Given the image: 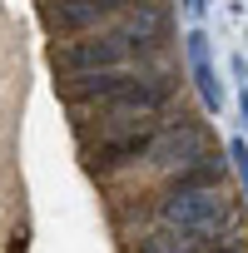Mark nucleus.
<instances>
[{
  "label": "nucleus",
  "mask_w": 248,
  "mask_h": 253,
  "mask_svg": "<svg viewBox=\"0 0 248 253\" xmlns=\"http://www.w3.org/2000/svg\"><path fill=\"white\" fill-rule=\"evenodd\" d=\"M149 223L164 228H189L199 238H228L238 228V204L223 184H204V189H159V199L144 209Z\"/></svg>",
  "instance_id": "1"
},
{
  "label": "nucleus",
  "mask_w": 248,
  "mask_h": 253,
  "mask_svg": "<svg viewBox=\"0 0 248 253\" xmlns=\"http://www.w3.org/2000/svg\"><path fill=\"white\" fill-rule=\"evenodd\" d=\"M50 60H55L60 75H84V70H119V65H164V50L139 45L134 35H124V25L114 20V25H104V30L60 40Z\"/></svg>",
  "instance_id": "2"
},
{
  "label": "nucleus",
  "mask_w": 248,
  "mask_h": 253,
  "mask_svg": "<svg viewBox=\"0 0 248 253\" xmlns=\"http://www.w3.org/2000/svg\"><path fill=\"white\" fill-rule=\"evenodd\" d=\"M199 154H208V124L194 119V114H169V119H164V129L154 134V144H149V154H144L139 169H149V174L164 184L174 169L194 164Z\"/></svg>",
  "instance_id": "3"
},
{
  "label": "nucleus",
  "mask_w": 248,
  "mask_h": 253,
  "mask_svg": "<svg viewBox=\"0 0 248 253\" xmlns=\"http://www.w3.org/2000/svg\"><path fill=\"white\" fill-rule=\"evenodd\" d=\"M149 70L159 65H119V70H84V75H60V99L75 109V114H89V109H104L114 104L119 94H129Z\"/></svg>",
  "instance_id": "4"
},
{
  "label": "nucleus",
  "mask_w": 248,
  "mask_h": 253,
  "mask_svg": "<svg viewBox=\"0 0 248 253\" xmlns=\"http://www.w3.org/2000/svg\"><path fill=\"white\" fill-rule=\"evenodd\" d=\"M129 10H134L129 0H45V5H40V20H45L50 35L75 40V35H89V30L114 25L119 15H129Z\"/></svg>",
  "instance_id": "5"
},
{
  "label": "nucleus",
  "mask_w": 248,
  "mask_h": 253,
  "mask_svg": "<svg viewBox=\"0 0 248 253\" xmlns=\"http://www.w3.org/2000/svg\"><path fill=\"white\" fill-rule=\"evenodd\" d=\"M159 129H164V124H154V129H139V134H124V139H104V144H84V169H89V174H99V179H109V174H129V169H139Z\"/></svg>",
  "instance_id": "6"
},
{
  "label": "nucleus",
  "mask_w": 248,
  "mask_h": 253,
  "mask_svg": "<svg viewBox=\"0 0 248 253\" xmlns=\"http://www.w3.org/2000/svg\"><path fill=\"white\" fill-rule=\"evenodd\" d=\"M204 248H208V238H199L189 228H164V223H154L149 233L129 238V253H204Z\"/></svg>",
  "instance_id": "7"
},
{
  "label": "nucleus",
  "mask_w": 248,
  "mask_h": 253,
  "mask_svg": "<svg viewBox=\"0 0 248 253\" xmlns=\"http://www.w3.org/2000/svg\"><path fill=\"white\" fill-rule=\"evenodd\" d=\"M189 70H194V84H199V99H204V109H208V114H218V109H223V84H218L213 65L204 60V65H189Z\"/></svg>",
  "instance_id": "8"
},
{
  "label": "nucleus",
  "mask_w": 248,
  "mask_h": 253,
  "mask_svg": "<svg viewBox=\"0 0 248 253\" xmlns=\"http://www.w3.org/2000/svg\"><path fill=\"white\" fill-rule=\"evenodd\" d=\"M184 55H189V65H204V60H208V35H204L199 25L184 35Z\"/></svg>",
  "instance_id": "9"
},
{
  "label": "nucleus",
  "mask_w": 248,
  "mask_h": 253,
  "mask_svg": "<svg viewBox=\"0 0 248 253\" xmlns=\"http://www.w3.org/2000/svg\"><path fill=\"white\" fill-rule=\"evenodd\" d=\"M223 154H228V164H233V174H238V179L248 184V144H243V139H228V149H223Z\"/></svg>",
  "instance_id": "10"
},
{
  "label": "nucleus",
  "mask_w": 248,
  "mask_h": 253,
  "mask_svg": "<svg viewBox=\"0 0 248 253\" xmlns=\"http://www.w3.org/2000/svg\"><path fill=\"white\" fill-rule=\"evenodd\" d=\"M179 10H184L189 20H204V15H208V0H179Z\"/></svg>",
  "instance_id": "11"
},
{
  "label": "nucleus",
  "mask_w": 248,
  "mask_h": 253,
  "mask_svg": "<svg viewBox=\"0 0 248 253\" xmlns=\"http://www.w3.org/2000/svg\"><path fill=\"white\" fill-rule=\"evenodd\" d=\"M204 253H243V248H238V238H233V233H228V238H218V243H208V248H204Z\"/></svg>",
  "instance_id": "12"
},
{
  "label": "nucleus",
  "mask_w": 248,
  "mask_h": 253,
  "mask_svg": "<svg viewBox=\"0 0 248 253\" xmlns=\"http://www.w3.org/2000/svg\"><path fill=\"white\" fill-rule=\"evenodd\" d=\"M238 109H243V124H248V89H243V99H238Z\"/></svg>",
  "instance_id": "13"
}]
</instances>
